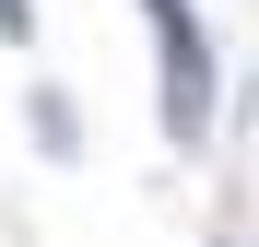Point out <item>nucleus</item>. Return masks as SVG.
<instances>
[{
	"instance_id": "20e7f679",
	"label": "nucleus",
	"mask_w": 259,
	"mask_h": 247,
	"mask_svg": "<svg viewBox=\"0 0 259 247\" xmlns=\"http://www.w3.org/2000/svg\"><path fill=\"white\" fill-rule=\"evenodd\" d=\"M224 247H236V235H224Z\"/></svg>"
},
{
	"instance_id": "7ed1b4c3",
	"label": "nucleus",
	"mask_w": 259,
	"mask_h": 247,
	"mask_svg": "<svg viewBox=\"0 0 259 247\" xmlns=\"http://www.w3.org/2000/svg\"><path fill=\"white\" fill-rule=\"evenodd\" d=\"M0 35H12V47H24V35H35V12H24V0H0Z\"/></svg>"
},
{
	"instance_id": "f257e3e1",
	"label": "nucleus",
	"mask_w": 259,
	"mask_h": 247,
	"mask_svg": "<svg viewBox=\"0 0 259 247\" xmlns=\"http://www.w3.org/2000/svg\"><path fill=\"white\" fill-rule=\"evenodd\" d=\"M142 12H153V47H165V141L200 153L212 141V35H200L189 0H142Z\"/></svg>"
},
{
	"instance_id": "f03ea898",
	"label": "nucleus",
	"mask_w": 259,
	"mask_h": 247,
	"mask_svg": "<svg viewBox=\"0 0 259 247\" xmlns=\"http://www.w3.org/2000/svg\"><path fill=\"white\" fill-rule=\"evenodd\" d=\"M71 130H82V118H71V94H35V141H48V153H82Z\"/></svg>"
}]
</instances>
